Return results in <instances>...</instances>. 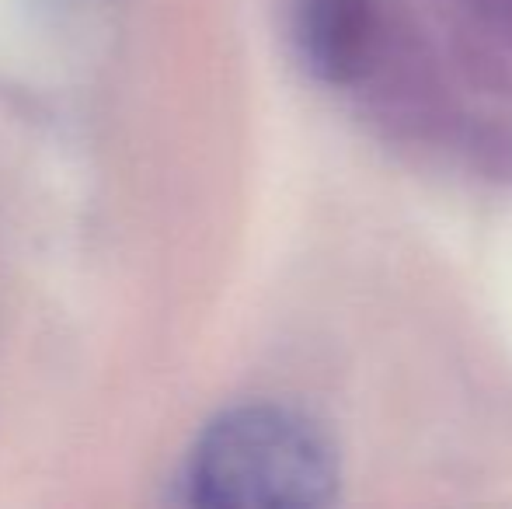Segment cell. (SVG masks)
I'll use <instances>...</instances> for the list:
<instances>
[{"instance_id":"1","label":"cell","mask_w":512,"mask_h":509,"mask_svg":"<svg viewBox=\"0 0 512 509\" xmlns=\"http://www.w3.org/2000/svg\"><path fill=\"white\" fill-rule=\"evenodd\" d=\"M182 485L196 506L314 509L338 499L342 457L328 429L307 412L258 401L209 422Z\"/></svg>"},{"instance_id":"2","label":"cell","mask_w":512,"mask_h":509,"mask_svg":"<svg viewBox=\"0 0 512 509\" xmlns=\"http://www.w3.org/2000/svg\"><path fill=\"white\" fill-rule=\"evenodd\" d=\"M293 39L304 67L317 81L331 88H352L377 67V0H297Z\"/></svg>"},{"instance_id":"3","label":"cell","mask_w":512,"mask_h":509,"mask_svg":"<svg viewBox=\"0 0 512 509\" xmlns=\"http://www.w3.org/2000/svg\"><path fill=\"white\" fill-rule=\"evenodd\" d=\"M474 7H478L488 25L512 39V0H474Z\"/></svg>"}]
</instances>
